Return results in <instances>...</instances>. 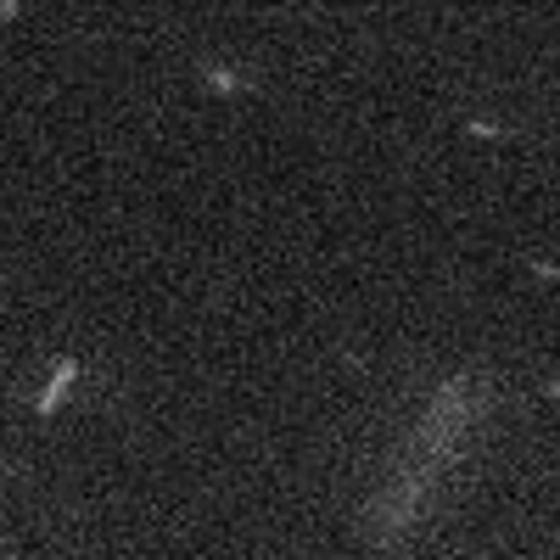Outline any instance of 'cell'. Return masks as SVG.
I'll use <instances>...</instances> for the list:
<instances>
[{
    "label": "cell",
    "instance_id": "2",
    "mask_svg": "<svg viewBox=\"0 0 560 560\" xmlns=\"http://www.w3.org/2000/svg\"><path fill=\"white\" fill-rule=\"evenodd\" d=\"M73 382H79V359H62V364H57V376H51V387H45V393L34 398V409H39V415H51V409L68 398V387H73Z\"/></svg>",
    "mask_w": 560,
    "mask_h": 560
},
{
    "label": "cell",
    "instance_id": "1",
    "mask_svg": "<svg viewBox=\"0 0 560 560\" xmlns=\"http://www.w3.org/2000/svg\"><path fill=\"white\" fill-rule=\"evenodd\" d=\"M477 409H482V398L471 393V376H454V382H443V387H438V398H432L427 420H420V432L404 443L398 471L387 477V488H382L376 499H370V510H364V522H359L364 544L393 549V544L420 522V510H427V499H432L438 477L454 465V454H459L465 432H471Z\"/></svg>",
    "mask_w": 560,
    "mask_h": 560
}]
</instances>
